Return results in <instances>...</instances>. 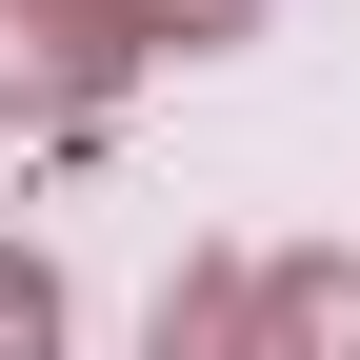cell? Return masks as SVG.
<instances>
[{"label":"cell","mask_w":360,"mask_h":360,"mask_svg":"<svg viewBox=\"0 0 360 360\" xmlns=\"http://www.w3.org/2000/svg\"><path fill=\"white\" fill-rule=\"evenodd\" d=\"M0 360H60V281H40L20 240H0Z\"/></svg>","instance_id":"4"},{"label":"cell","mask_w":360,"mask_h":360,"mask_svg":"<svg viewBox=\"0 0 360 360\" xmlns=\"http://www.w3.org/2000/svg\"><path fill=\"white\" fill-rule=\"evenodd\" d=\"M160 360H260V260H200V281H160Z\"/></svg>","instance_id":"3"},{"label":"cell","mask_w":360,"mask_h":360,"mask_svg":"<svg viewBox=\"0 0 360 360\" xmlns=\"http://www.w3.org/2000/svg\"><path fill=\"white\" fill-rule=\"evenodd\" d=\"M120 60H141L120 0H0V120H80Z\"/></svg>","instance_id":"1"},{"label":"cell","mask_w":360,"mask_h":360,"mask_svg":"<svg viewBox=\"0 0 360 360\" xmlns=\"http://www.w3.org/2000/svg\"><path fill=\"white\" fill-rule=\"evenodd\" d=\"M260 360H360V260H260Z\"/></svg>","instance_id":"2"}]
</instances>
